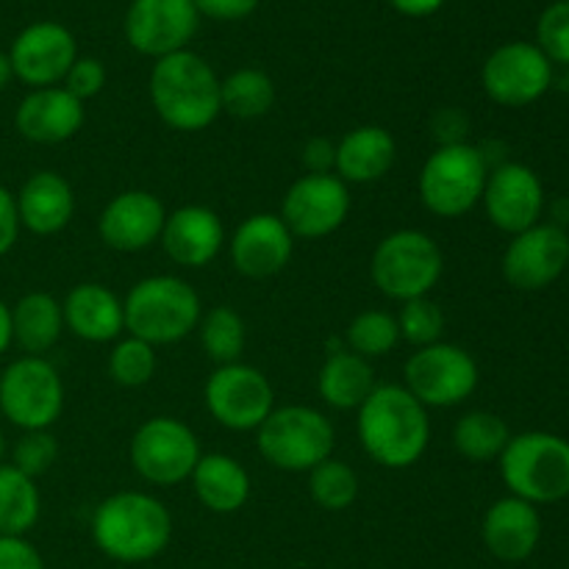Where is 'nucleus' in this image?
Returning <instances> with one entry per match:
<instances>
[{"mask_svg": "<svg viewBox=\"0 0 569 569\" xmlns=\"http://www.w3.org/2000/svg\"><path fill=\"white\" fill-rule=\"evenodd\" d=\"M359 442L376 465L387 470H409L426 456L431 442L428 409L398 383H378L359 406Z\"/></svg>", "mask_w": 569, "mask_h": 569, "instance_id": "1", "label": "nucleus"}, {"mask_svg": "<svg viewBox=\"0 0 569 569\" xmlns=\"http://www.w3.org/2000/svg\"><path fill=\"white\" fill-rule=\"evenodd\" d=\"M92 539L100 553L120 565H142L167 550L172 539V515L148 492L109 495L94 509Z\"/></svg>", "mask_w": 569, "mask_h": 569, "instance_id": "2", "label": "nucleus"}, {"mask_svg": "<svg viewBox=\"0 0 569 569\" xmlns=\"http://www.w3.org/2000/svg\"><path fill=\"white\" fill-rule=\"evenodd\" d=\"M150 103L172 131H203L222 114L220 78L192 50L156 59L150 70Z\"/></svg>", "mask_w": 569, "mask_h": 569, "instance_id": "3", "label": "nucleus"}, {"mask_svg": "<svg viewBox=\"0 0 569 569\" xmlns=\"http://www.w3.org/2000/svg\"><path fill=\"white\" fill-rule=\"evenodd\" d=\"M122 311L126 331L153 348L187 339L203 317L194 287L178 276H150L137 281L122 300Z\"/></svg>", "mask_w": 569, "mask_h": 569, "instance_id": "4", "label": "nucleus"}, {"mask_svg": "<svg viewBox=\"0 0 569 569\" xmlns=\"http://www.w3.org/2000/svg\"><path fill=\"white\" fill-rule=\"evenodd\" d=\"M498 461L503 483L515 498L533 506L569 498V439L559 433H517Z\"/></svg>", "mask_w": 569, "mask_h": 569, "instance_id": "5", "label": "nucleus"}, {"mask_svg": "<svg viewBox=\"0 0 569 569\" xmlns=\"http://www.w3.org/2000/svg\"><path fill=\"white\" fill-rule=\"evenodd\" d=\"M442 248L426 231L400 228V231L387 233L372 250V283L398 303L428 298L439 283V278H442Z\"/></svg>", "mask_w": 569, "mask_h": 569, "instance_id": "6", "label": "nucleus"}, {"mask_svg": "<svg viewBox=\"0 0 569 569\" xmlns=\"http://www.w3.org/2000/svg\"><path fill=\"white\" fill-rule=\"evenodd\" d=\"M333 442L337 433L331 420L311 406L272 409L256 431L261 459L283 472H311L317 465L331 459Z\"/></svg>", "mask_w": 569, "mask_h": 569, "instance_id": "7", "label": "nucleus"}, {"mask_svg": "<svg viewBox=\"0 0 569 569\" xmlns=\"http://www.w3.org/2000/svg\"><path fill=\"white\" fill-rule=\"evenodd\" d=\"M487 178L489 164L476 144L445 142L422 164L417 189L431 214L453 220L481 203Z\"/></svg>", "mask_w": 569, "mask_h": 569, "instance_id": "8", "label": "nucleus"}, {"mask_svg": "<svg viewBox=\"0 0 569 569\" xmlns=\"http://www.w3.org/2000/svg\"><path fill=\"white\" fill-rule=\"evenodd\" d=\"M64 411V383L44 356H20L0 372V415L20 431H50Z\"/></svg>", "mask_w": 569, "mask_h": 569, "instance_id": "9", "label": "nucleus"}, {"mask_svg": "<svg viewBox=\"0 0 569 569\" xmlns=\"http://www.w3.org/2000/svg\"><path fill=\"white\" fill-rule=\"evenodd\" d=\"M403 387L426 409H453L478 389V361L453 342L417 348L403 367Z\"/></svg>", "mask_w": 569, "mask_h": 569, "instance_id": "10", "label": "nucleus"}, {"mask_svg": "<svg viewBox=\"0 0 569 569\" xmlns=\"http://www.w3.org/2000/svg\"><path fill=\"white\" fill-rule=\"evenodd\" d=\"M131 465L142 481L153 487H176L189 481L200 461V439L178 417H150L131 439Z\"/></svg>", "mask_w": 569, "mask_h": 569, "instance_id": "11", "label": "nucleus"}, {"mask_svg": "<svg viewBox=\"0 0 569 569\" xmlns=\"http://www.w3.org/2000/svg\"><path fill=\"white\" fill-rule=\"evenodd\" d=\"M209 415L228 431H259L276 409L270 378L244 361L217 367L203 387Z\"/></svg>", "mask_w": 569, "mask_h": 569, "instance_id": "12", "label": "nucleus"}, {"mask_svg": "<svg viewBox=\"0 0 569 569\" xmlns=\"http://www.w3.org/2000/svg\"><path fill=\"white\" fill-rule=\"evenodd\" d=\"M481 83L498 106L522 109L553 87V64L533 42H506L483 61Z\"/></svg>", "mask_w": 569, "mask_h": 569, "instance_id": "13", "label": "nucleus"}, {"mask_svg": "<svg viewBox=\"0 0 569 569\" xmlns=\"http://www.w3.org/2000/svg\"><path fill=\"white\" fill-rule=\"evenodd\" d=\"M350 214V189L337 172L328 176H300L287 189L281 203V220L295 239H322L345 226Z\"/></svg>", "mask_w": 569, "mask_h": 569, "instance_id": "14", "label": "nucleus"}, {"mask_svg": "<svg viewBox=\"0 0 569 569\" xmlns=\"http://www.w3.org/2000/svg\"><path fill=\"white\" fill-rule=\"evenodd\" d=\"M569 267V233L556 222H537L515 233L503 253V278L520 292H539Z\"/></svg>", "mask_w": 569, "mask_h": 569, "instance_id": "15", "label": "nucleus"}, {"mask_svg": "<svg viewBox=\"0 0 569 569\" xmlns=\"http://www.w3.org/2000/svg\"><path fill=\"white\" fill-rule=\"evenodd\" d=\"M76 59V37L70 33V28L53 20H39L26 26L9 48L14 78L31 89L59 87Z\"/></svg>", "mask_w": 569, "mask_h": 569, "instance_id": "16", "label": "nucleus"}, {"mask_svg": "<svg viewBox=\"0 0 569 569\" xmlns=\"http://www.w3.org/2000/svg\"><path fill=\"white\" fill-rule=\"evenodd\" d=\"M200 14L192 0H133L126 14V39L137 53L164 59L187 50Z\"/></svg>", "mask_w": 569, "mask_h": 569, "instance_id": "17", "label": "nucleus"}, {"mask_svg": "<svg viewBox=\"0 0 569 569\" xmlns=\"http://www.w3.org/2000/svg\"><path fill=\"white\" fill-rule=\"evenodd\" d=\"M489 222L503 233H522L545 214V187L537 172L520 161H506L489 170L481 198Z\"/></svg>", "mask_w": 569, "mask_h": 569, "instance_id": "18", "label": "nucleus"}, {"mask_svg": "<svg viewBox=\"0 0 569 569\" xmlns=\"http://www.w3.org/2000/svg\"><path fill=\"white\" fill-rule=\"evenodd\" d=\"M167 209L153 192L144 189H128L114 194L100 211L98 233L106 248L120 253H139L161 239Z\"/></svg>", "mask_w": 569, "mask_h": 569, "instance_id": "19", "label": "nucleus"}, {"mask_svg": "<svg viewBox=\"0 0 569 569\" xmlns=\"http://www.w3.org/2000/svg\"><path fill=\"white\" fill-rule=\"evenodd\" d=\"M231 264L244 278H272L292 261L295 237L281 214H250L228 242Z\"/></svg>", "mask_w": 569, "mask_h": 569, "instance_id": "20", "label": "nucleus"}, {"mask_svg": "<svg viewBox=\"0 0 569 569\" xmlns=\"http://www.w3.org/2000/svg\"><path fill=\"white\" fill-rule=\"evenodd\" d=\"M83 103L64 87L31 89L14 111V128L33 144H61L83 128Z\"/></svg>", "mask_w": 569, "mask_h": 569, "instance_id": "21", "label": "nucleus"}, {"mask_svg": "<svg viewBox=\"0 0 569 569\" xmlns=\"http://www.w3.org/2000/svg\"><path fill=\"white\" fill-rule=\"evenodd\" d=\"M481 537L495 559L506 561V565H520V561L531 559L533 550L539 548L542 517H539L537 506L509 495V498L495 500L487 509Z\"/></svg>", "mask_w": 569, "mask_h": 569, "instance_id": "22", "label": "nucleus"}, {"mask_svg": "<svg viewBox=\"0 0 569 569\" xmlns=\"http://www.w3.org/2000/svg\"><path fill=\"white\" fill-rule=\"evenodd\" d=\"M161 248L181 267H209L226 244V228L209 206H181L167 214L161 228Z\"/></svg>", "mask_w": 569, "mask_h": 569, "instance_id": "23", "label": "nucleus"}, {"mask_svg": "<svg viewBox=\"0 0 569 569\" xmlns=\"http://www.w3.org/2000/svg\"><path fill=\"white\" fill-rule=\"evenodd\" d=\"M14 198L20 226L33 237L61 233L76 214V194H72L70 181L53 170H39L28 176Z\"/></svg>", "mask_w": 569, "mask_h": 569, "instance_id": "24", "label": "nucleus"}, {"mask_svg": "<svg viewBox=\"0 0 569 569\" xmlns=\"http://www.w3.org/2000/svg\"><path fill=\"white\" fill-rule=\"evenodd\" d=\"M64 328L92 345L117 342L126 333L122 300L103 283H78L61 303Z\"/></svg>", "mask_w": 569, "mask_h": 569, "instance_id": "25", "label": "nucleus"}, {"mask_svg": "<svg viewBox=\"0 0 569 569\" xmlns=\"http://www.w3.org/2000/svg\"><path fill=\"white\" fill-rule=\"evenodd\" d=\"M398 161L395 137L381 126H359L337 142L333 172L345 183L381 181Z\"/></svg>", "mask_w": 569, "mask_h": 569, "instance_id": "26", "label": "nucleus"}, {"mask_svg": "<svg viewBox=\"0 0 569 569\" xmlns=\"http://www.w3.org/2000/svg\"><path fill=\"white\" fill-rule=\"evenodd\" d=\"M189 481L200 503L214 515H233L250 500L248 470L228 453L200 456Z\"/></svg>", "mask_w": 569, "mask_h": 569, "instance_id": "27", "label": "nucleus"}, {"mask_svg": "<svg viewBox=\"0 0 569 569\" xmlns=\"http://www.w3.org/2000/svg\"><path fill=\"white\" fill-rule=\"evenodd\" d=\"M376 370L353 350H337L328 356L317 376V392L331 409L350 411L365 403L376 389Z\"/></svg>", "mask_w": 569, "mask_h": 569, "instance_id": "28", "label": "nucleus"}, {"mask_svg": "<svg viewBox=\"0 0 569 569\" xmlns=\"http://www.w3.org/2000/svg\"><path fill=\"white\" fill-rule=\"evenodd\" d=\"M64 331L61 303L48 292H28L11 306V333L26 356H42Z\"/></svg>", "mask_w": 569, "mask_h": 569, "instance_id": "29", "label": "nucleus"}, {"mask_svg": "<svg viewBox=\"0 0 569 569\" xmlns=\"http://www.w3.org/2000/svg\"><path fill=\"white\" fill-rule=\"evenodd\" d=\"M42 498L33 478L0 465V537H26L39 522Z\"/></svg>", "mask_w": 569, "mask_h": 569, "instance_id": "30", "label": "nucleus"}, {"mask_svg": "<svg viewBox=\"0 0 569 569\" xmlns=\"http://www.w3.org/2000/svg\"><path fill=\"white\" fill-rule=\"evenodd\" d=\"M220 103L237 120H259L276 106V83L259 67H242L220 81Z\"/></svg>", "mask_w": 569, "mask_h": 569, "instance_id": "31", "label": "nucleus"}, {"mask_svg": "<svg viewBox=\"0 0 569 569\" xmlns=\"http://www.w3.org/2000/svg\"><path fill=\"white\" fill-rule=\"evenodd\" d=\"M509 439V426L495 411H467L453 426V448L470 461L500 459Z\"/></svg>", "mask_w": 569, "mask_h": 569, "instance_id": "32", "label": "nucleus"}, {"mask_svg": "<svg viewBox=\"0 0 569 569\" xmlns=\"http://www.w3.org/2000/svg\"><path fill=\"white\" fill-rule=\"evenodd\" d=\"M198 333L206 356L217 367L239 361V356L244 350V339H248L244 320L231 306H214V309L206 311L198 322Z\"/></svg>", "mask_w": 569, "mask_h": 569, "instance_id": "33", "label": "nucleus"}, {"mask_svg": "<svg viewBox=\"0 0 569 569\" xmlns=\"http://www.w3.org/2000/svg\"><path fill=\"white\" fill-rule=\"evenodd\" d=\"M345 339H348V350L359 353L361 359H381V356L392 353L395 345L400 342L398 320L389 311L367 309L353 317Z\"/></svg>", "mask_w": 569, "mask_h": 569, "instance_id": "34", "label": "nucleus"}, {"mask_svg": "<svg viewBox=\"0 0 569 569\" xmlns=\"http://www.w3.org/2000/svg\"><path fill=\"white\" fill-rule=\"evenodd\" d=\"M309 492L320 509L345 511L359 498V476L345 461L326 459L309 472Z\"/></svg>", "mask_w": 569, "mask_h": 569, "instance_id": "35", "label": "nucleus"}, {"mask_svg": "<svg viewBox=\"0 0 569 569\" xmlns=\"http://www.w3.org/2000/svg\"><path fill=\"white\" fill-rule=\"evenodd\" d=\"M111 381L126 389H139L156 376V348L137 337H120L109 353Z\"/></svg>", "mask_w": 569, "mask_h": 569, "instance_id": "36", "label": "nucleus"}, {"mask_svg": "<svg viewBox=\"0 0 569 569\" xmlns=\"http://www.w3.org/2000/svg\"><path fill=\"white\" fill-rule=\"evenodd\" d=\"M395 320H398L400 339L415 345V348H428L433 342H442L445 315L439 303H433L431 298H415L400 303Z\"/></svg>", "mask_w": 569, "mask_h": 569, "instance_id": "37", "label": "nucleus"}, {"mask_svg": "<svg viewBox=\"0 0 569 569\" xmlns=\"http://www.w3.org/2000/svg\"><path fill=\"white\" fill-rule=\"evenodd\" d=\"M56 459H59V442L50 431H22L11 450V467H17L22 476L33 478V481L44 476L56 465Z\"/></svg>", "mask_w": 569, "mask_h": 569, "instance_id": "38", "label": "nucleus"}, {"mask_svg": "<svg viewBox=\"0 0 569 569\" xmlns=\"http://www.w3.org/2000/svg\"><path fill=\"white\" fill-rule=\"evenodd\" d=\"M537 48L550 64L569 67V0L548 6L537 22Z\"/></svg>", "mask_w": 569, "mask_h": 569, "instance_id": "39", "label": "nucleus"}, {"mask_svg": "<svg viewBox=\"0 0 569 569\" xmlns=\"http://www.w3.org/2000/svg\"><path fill=\"white\" fill-rule=\"evenodd\" d=\"M61 87H64L72 98H78L81 103H87L89 98L100 94L106 87L103 61L92 59V56H78V59L72 61L70 72L64 76V81H61Z\"/></svg>", "mask_w": 569, "mask_h": 569, "instance_id": "40", "label": "nucleus"}, {"mask_svg": "<svg viewBox=\"0 0 569 569\" xmlns=\"http://www.w3.org/2000/svg\"><path fill=\"white\" fill-rule=\"evenodd\" d=\"M0 569H44V561L26 537H0Z\"/></svg>", "mask_w": 569, "mask_h": 569, "instance_id": "41", "label": "nucleus"}, {"mask_svg": "<svg viewBox=\"0 0 569 569\" xmlns=\"http://www.w3.org/2000/svg\"><path fill=\"white\" fill-rule=\"evenodd\" d=\"M200 17H211L220 22L244 20L259 9L261 0H192Z\"/></svg>", "mask_w": 569, "mask_h": 569, "instance_id": "42", "label": "nucleus"}, {"mask_svg": "<svg viewBox=\"0 0 569 569\" xmlns=\"http://www.w3.org/2000/svg\"><path fill=\"white\" fill-rule=\"evenodd\" d=\"M20 214H17V198L14 192H9V189L0 183V256L11 253L17 244V239H20Z\"/></svg>", "mask_w": 569, "mask_h": 569, "instance_id": "43", "label": "nucleus"}, {"mask_svg": "<svg viewBox=\"0 0 569 569\" xmlns=\"http://www.w3.org/2000/svg\"><path fill=\"white\" fill-rule=\"evenodd\" d=\"M303 167L309 170V176H328L333 172L337 164V142L326 137H315L303 144Z\"/></svg>", "mask_w": 569, "mask_h": 569, "instance_id": "44", "label": "nucleus"}, {"mask_svg": "<svg viewBox=\"0 0 569 569\" xmlns=\"http://www.w3.org/2000/svg\"><path fill=\"white\" fill-rule=\"evenodd\" d=\"M398 14L403 17H431L445 6V0H389Z\"/></svg>", "mask_w": 569, "mask_h": 569, "instance_id": "45", "label": "nucleus"}, {"mask_svg": "<svg viewBox=\"0 0 569 569\" xmlns=\"http://www.w3.org/2000/svg\"><path fill=\"white\" fill-rule=\"evenodd\" d=\"M14 345V333H11V306L0 300V356Z\"/></svg>", "mask_w": 569, "mask_h": 569, "instance_id": "46", "label": "nucleus"}, {"mask_svg": "<svg viewBox=\"0 0 569 569\" xmlns=\"http://www.w3.org/2000/svg\"><path fill=\"white\" fill-rule=\"evenodd\" d=\"M11 78H14V70H11L9 53H3V50H0V92H3V89L9 87Z\"/></svg>", "mask_w": 569, "mask_h": 569, "instance_id": "47", "label": "nucleus"}, {"mask_svg": "<svg viewBox=\"0 0 569 569\" xmlns=\"http://www.w3.org/2000/svg\"><path fill=\"white\" fill-rule=\"evenodd\" d=\"M3 456H6V437L3 431H0V465H3Z\"/></svg>", "mask_w": 569, "mask_h": 569, "instance_id": "48", "label": "nucleus"}]
</instances>
